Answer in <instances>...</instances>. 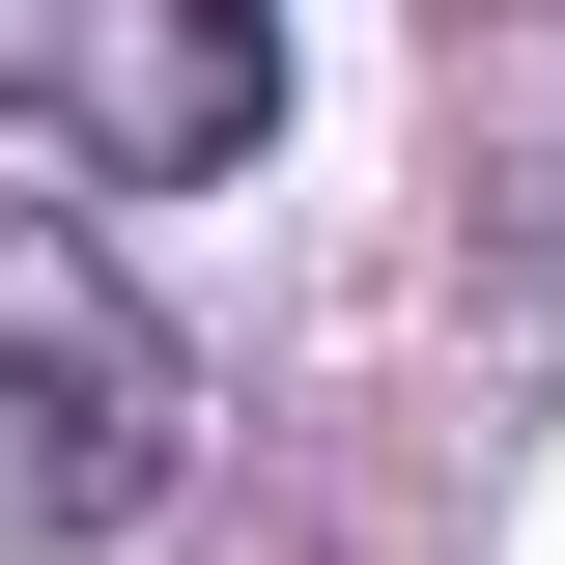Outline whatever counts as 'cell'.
<instances>
[{
  "mask_svg": "<svg viewBox=\"0 0 565 565\" xmlns=\"http://www.w3.org/2000/svg\"><path fill=\"white\" fill-rule=\"evenodd\" d=\"M0 141L85 199H199L282 141V29L255 0H0Z\"/></svg>",
  "mask_w": 565,
  "mask_h": 565,
  "instance_id": "cell-2",
  "label": "cell"
},
{
  "mask_svg": "<svg viewBox=\"0 0 565 565\" xmlns=\"http://www.w3.org/2000/svg\"><path fill=\"white\" fill-rule=\"evenodd\" d=\"M170 452H199V367H170V311H141L114 255H85L57 199H0V565H85L170 509Z\"/></svg>",
  "mask_w": 565,
  "mask_h": 565,
  "instance_id": "cell-1",
  "label": "cell"
}]
</instances>
